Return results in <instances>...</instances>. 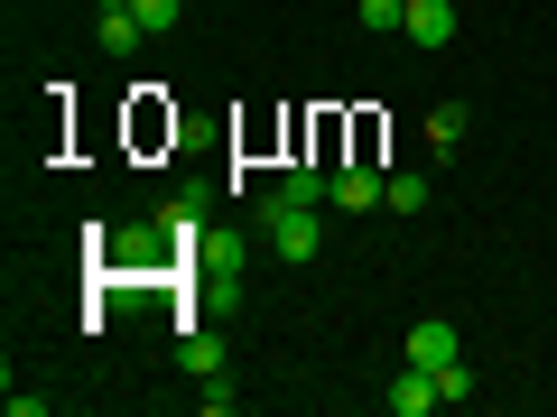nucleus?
I'll use <instances>...</instances> for the list:
<instances>
[{
    "label": "nucleus",
    "instance_id": "7ed1b4c3",
    "mask_svg": "<svg viewBox=\"0 0 557 417\" xmlns=\"http://www.w3.org/2000/svg\"><path fill=\"white\" fill-rule=\"evenodd\" d=\"M381 195H391V177H381V167H362V159L335 167V204H344V214H372Z\"/></svg>",
    "mask_w": 557,
    "mask_h": 417
},
{
    "label": "nucleus",
    "instance_id": "423d86ee",
    "mask_svg": "<svg viewBox=\"0 0 557 417\" xmlns=\"http://www.w3.org/2000/svg\"><path fill=\"white\" fill-rule=\"evenodd\" d=\"M139 38H149V28H139V10H94V47H112V56H131Z\"/></svg>",
    "mask_w": 557,
    "mask_h": 417
},
{
    "label": "nucleus",
    "instance_id": "39448f33",
    "mask_svg": "<svg viewBox=\"0 0 557 417\" xmlns=\"http://www.w3.org/2000/svg\"><path fill=\"white\" fill-rule=\"evenodd\" d=\"M409 38L418 47H456V0H409Z\"/></svg>",
    "mask_w": 557,
    "mask_h": 417
},
{
    "label": "nucleus",
    "instance_id": "f03ea898",
    "mask_svg": "<svg viewBox=\"0 0 557 417\" xmlns=\"http://www.w3.org/2000/svg\"><path fill=\"white\" fill-rule=\"evenodd\" d=\"M437 371H428V362H399V380H391V417H428L437 408Z\"/></svg>",
    "mask_w": 557,
    "mask_h": 417
},
{
    "label": "nucleus",
    "instance_id": "f257e3e1",
    "mask_svg": "<svg viewBox=\"0 0 557 417\" xmlns=\"http://www.w3.org/2000/svg\"><path fill=\"white\" fill-rule=\"evenodd\" d=\"M260 232H270V251H278V260H298V269H307V260H317V204L270 195V204H260Z\"/></svg>",
    "mask_w": 557,
    "mask_h": 417
},
{
    "label": "nucleus",
    "instance_id": "0eeeda50",
    "mask_svg": "<svg viewBox=\"0 0 557 417\" xmlns=\"http://www.w3.org/2000/svg\"><path fill=\"white\" fill-rule=\"evenodd\" d=\"M177 362H186L196 380H223V343H214V334H186V343H177Z\"/></svg>",
    "mask_w": 557,
    "mask_h": 417
},
{
    "label": "nucleus",
    "instance_id": "20e7f679",
    "mask_svg": "<svg viewBox=\"0 0 557 417\" xmlns=\"http://www.w3.org/2000/svg\"><path fill=\"white\" fill-rule=\"evenodd\" d=\"M409 362H428V371H446V362H465V334L446 316H428V325H409Z\"/></svg>",
    "mask_w": 557,
    "mask_h": 417
},
{
    "label": "nucleus",
    "instance_id": "9d476101",
    "mask_svg": "<svg viewBox=\"0 0 557 417\" xmlns=\"http://www.w3.org/2000/svg\"><path fill=\"white\" fill-rule=\"evenodd\" d=\"M428 139H437V149H456V139H465V102H437V112H428Z\"/></svg>",
    "mask_w": 557,
    "mask_h": 417
},
{
    "label": "nucleus",
    "instance_id": "9b49d317",
    "mask_svg": "<svg viewBox=\"0 0 557 417\" xmlns=\"http://www.w3.org/2000/svg\"><path fill=\"white\" fill-rule=\"evenodd\" d=\"M131 10H139V28H168V20L186 10V0H131Z\"/></svg>",
    "mask_w": 557,
    "mask_h": 417
},
{
    "label": "nucleus",
    "instance_id": "1a4fd4ad",
    "mask_svg": "<svg viewBox=\"0 0 557 417\" xmlns=\"http://www.w3.org/2000/svg\"><path fill=\"white\" fill-rule=\"evenodd\" d=\"M362 28H409V0H354Z\"/></svg>",
    "mask_w": 557,
    "mask_h": 417
},
{
    "label": "nucleus",
    "instance_id": "6e6552de",
    "mask_svg": "<svg viewBox=\"0 0 557 417\" xmlns=\"http://www.w3.org/2000/svg\"><path fill=\"white\" fill-rule=\"evenodd\" d=\"M381 204H391V214H428V177H418V167H399V177H391V195H381Z\"/></svg>",
    "mask_w": 557,
    "mask_h": 417
},
{
    "label": "nucleus",
    "instance_id": "f8f14e48",
    "mask_svg": "<svg viewBox=\"0 0 557 417\" xmlns=\"http://www.w3.org/2000/svg\"><path fill=\"white\" fill-rule=\"evenodd\" d=\"M94 10H131V0H94Z\"/></svg>",
    "mask_w": 557,
    "mask_h": 417
}]
</instances>
